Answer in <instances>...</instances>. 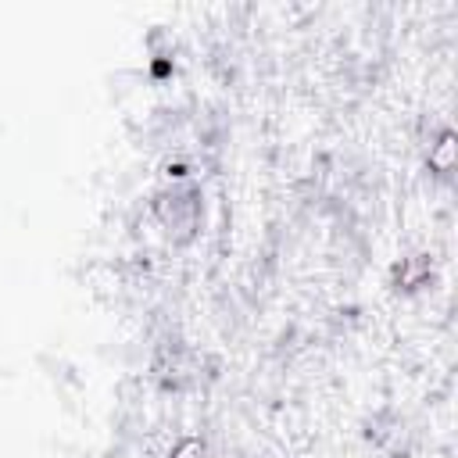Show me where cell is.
<instances>
[{
    "instance_id": "7a4b0ae2",
    "label": "cell",
    "mask_w": 458,
    "mask_h": 458,
    "mask_svg": "<svg viewBox=\"0 0 458 458\" xmlns=\"http://www.w3.org/2000/svg\"><path fill=\"white\" fill-rule=\"evenodd\" d=\"M200 454H204V444L190 437V440H182V444L175 447V454H172V458H200Z\"/></svg>"
},
{
    "instance_id": "6da1fadb",
    "label": "cell",
    "mask_w": 458,
    "mask_h": 458,
    "mask_svg": "<svg viewBox=\"0 0 458 458\" xmlns=\"http://www.w3.org/2000/svg\"><path fill=\"white\" fill-rule=\"evenodd\" d=\"M429 168L447 175L454 168V136L451 132H440V140L429 147Z\"/></svg>"
}]
</instances>
